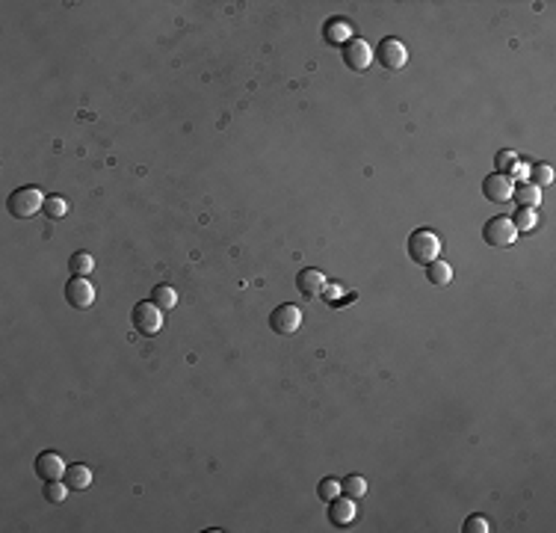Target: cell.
Masks as SVG:
<instances>
[{
	"label": "cell",
	"mask_w": 556,
	"mask_h": 533,
	"mask_svg": "<svg viewBox=\"0 0 556 533\" xmlns=\"http://www.w3.org/2000/svg\"><path fill=\"white\" fill-rule=\"evenodd\" d=\"M45 202H47V196L39 190V187H21V190H15L9 196L6 207L15 220H33L36 213L45 211Z\"/></svg>",
	"instance_id": "6da1fadb"
},
{
	"label": "cell",
	"mask_w": 556,
	"mask_h": 533,
	"mask_svg": "<svg viewBox=\"0 0 556 533\" xmlns=\"http://www.w3.org/2000/svg\"><path fill=\"white\" fill-rule=\"evenodd\" d=\"M438 255H441V240H438V234H435V231L417 229V231L409 237V258H411L414 264L426 266V264L438 261Z\"/></svg>",
	"instance_id": "7a4b0ae2"
},
{
	"label": "cell",
	"mask_w": 556,
	"mask_h": 533,
	"mask_svg": "<svg viewBox=\"0 0 556 533\" xmlns=\"http://www.w3.org/2000/svg\"><path fill=\"white\" fill-rule=\"evenodd\" d=\"M482 240L489 246H498V249H509L518 243V229L512 225L509 216H491L482 229Z\"/></svg>",
	"instance_id": "3957f363"
},
{
	"label": "cell",
	"mask_w": 556,
	"mask_h": 533,
	"mask_svg": "<svg viewBox=\"0 0 556 533\" xmlns=\"http://www.w3.org/2000/svg\"><path fill=\"white\" fill-rule=\"evenodd\" d=\"M133 326L139 335H145V338H151L163 329V309L154 302H136L133 309Z\"/></svg>",
	"instance_id": "277c9868"
},
{
	"label": "cell",
	"mask_w": 556,
	"mask_h": 533,
	"mask_svg": "<svg viewBox=\"0 0 556 533\" xmlns=\"http://www.w3.org/2000/svg\"><path fill=\"white\" fill-rule=\"evenodd\" d=\"M376 59L388 68V72H400V68H405V63H409V48H405L400 39H382L379 48H376Z\"/></svg>",
	"instance_id": "5b68a950"
},
{
	"label": "cell",
	"mask_w": 556,
	"mask_h": 533,
	"mask_svg": "<svg viewBox=\"0 0 556 533\" xmlns=\"http://www.w3.org/2000/svg\"><path fill=\"white\" fill-rule=\"evenodd\" d=\"M302 326V309L299 305H278L270 314V329L278 335H293Z\"/></svg>",
	"instance_id": "8992f818"
},
{
	"label": "cell",
	"mask_w": 556,
	"mask_h": 533,
	"mask_svg": "<svg viewBox=\"0 0 556 533\" xmlns=\"http://www.w3.org/2000/svg\"><path fill=\"white\" fill-rule=\"evenodd\" d=\"M373 48L364 42V39H350L343 45V63L352 68V72H367L373 65Z\"/></svg>",
	"instance_id": "52a82bcc"
},
{
	"label": "cell",
	"mask_w": 556,
	"mask_h": 533,
	"mask_svg": "<svg viewBox=\"0 0 556 533\" xmlns=\"http://www.w3.org/2000/svg\"><path fill=\"white\" fill-rule=\"evenodd\" d=\"M65 300H68V305H72V309L86 311L89 305L95 302V288H92V282L83 279V275H74V279L65 284Z\"/></svg>",
	"instance_id": "ba28073f"
},
{
	"label": "cell",
	"mask_w": 556,
	"mask_h": 533,
	"mask_svg": "<svg viewBox=\"0 0 556 533\" xmlns=\"http://www.w3.org/2000/svg\"><path fill=\"white\" fill-rule=\"evenodd\" d=\"M482 193H485V199H489V202L503 205V202H509L512 196H515V181H512L509 175L494 172V175H489L482 181Z\"/></svg>",
	"instance_id": "9c48e42d"
},
{
	"label": "cell",
	"mask_w": 556,
	"mask_h": 533,
	"mask_svg": "<svg viewBox=\"0 0 556 533\" xmlns=\"http://www.w3.org/2000/svg\"><path fill=\"white\" fill-rule=\"evenodd\" d=\"M65 459L59 457V453H54V450H45V453H39L36 457V474L42 477L45 483L47 480H63L65 477Z\"/></svg>",
	"instance_id": "30bf717a"
},
{
	"label": "cell",
	"mask_w": 556,
	"mask_h": 533,
	"mask_svg": "<svg viewBox=\"0 0 556 533\" xmlns=\"http://www.w3.org/2000/svg\"><path fill=\"white\" fill-rule=\"evenodd\" d=\"M355 516H359V507H355L352 498H341L337 495L334 501H329V521L334 527H350Z\"/></svg>",
	"instance_id": "8fae6325"
},
{
	"label": "cell",
	"mask_w": 556,
	"mask_h": 533,
	"mask_svg": "<svg viewBox=\"0 0 556 533\" xmlns=\"http://www.w3.org/2000/svg\"><path fill=\"white\" fill-rule=\"evenodd\" d=\"M296 288H299V293H305L308 300H317V296L325 293V288H329V279H325V273H320V270H302L296 275Z\"/></svg>",
	"instance_id": "7c38bea8"
},
{
	"label": "cell",
	"mask_w": 556,
	"mask_h": 533,
	"mask_svg": "<svg viewBox=\"0 0 556 533\" xmlns=\"http://www.w3.org/2000/svg\"><path fill=\"white\" fill-rule=\"evenodd\" d=\"M65 483L72 492H83L92 486V468L89 466H68L65 468Z\"/></svg>",
	"instance_id": "4fadbf2b"
},
{
	"label": "cell",
	"mask_w": 556,
	"mask_h": 533,
	"mask_svg": "<svg viewBox=\"0 0 556 533\" xmlns=\"http://www.w3.org/2000/svg\"><path fill=\"white\" fill-rule=\"evenodd\" d=\"M426 279H429V284H435V288H447V284L453 282V266L447 261L426 264Z\"/></svg>",
	"instance_id": "5bb4252c"
},
{
	"label": "cell",
	"mask_w": 556,
	"mask_h": 533,
	"mask_svg": "<svg viewBox=\"0 0 556 533\" xmlns=\"http://www.w3.org/2000/svg\"><path fill=\"white\" fill-rule=\"evenodd\" d=\"M512 199L518 202L521 207H539V205H542V187L524 181V184L515 187V196H512Z\"/></svg>",
	"instance_id": "9a60e30c"
},
{
	"label": "cell",
	"mask_w": 556,
	"mask_h": 533,
	"mask_svg": "<svg viewBox=\"0 0 556 533\" xmlns=\"http://www.w3.org/2000/svg\"><path fill=\"white\" fill-rule=\"evenodd\" d=\"M352 33H355L352 24L350 21H341V18H334V21L325 24V39L334 42V45H346L352 39Z\"/></svg>",
	"instance_id": "2e32d148"
},
{
	"label": "cell",
	"mask_w": 556,
	"mask_h": 533,
	"mask_svg": "<svg viewBox=\"0 0 556 533\" xmlns=\"http://www.w3.org/2000/svg\"><path fill=\"white\" fill-rule=\"evenodd\" d=\"M151 302L160 305L163 311H172L178 305V291L172 288V284H157V288L151 291Z\"/></svg>",
	"instance_id": "e0dca14e"
},
{
	"label": "cell",
	"mask_w": 556,
	"mask_h": 533,
	"mask_svg": "<svg viewBox=\"0 0 556 533\" xmlns=\"http://www.w3.org/2000/svg\"><path fill=\"white\" fill-rule=\"evenodd\" d=\"M68 270H72V275H83V279H89V273L95 270V258L89 252H74L72 258H68Z\"/></svg>",
	"instance_id": "ac0fdd59"
},
{
	"label": "cell",
	"mask_w": 556,
	"mask_h": 533,
	"mask_svg": "<svg viewBox=\"0 0 556 533\" xmlns=\"http://www.w3.org/2000/svg\"><path fill=\"white\" fill-rule=\"evenodd\" d=\"M341 492L346 498H352V501H359V498H364L367 495V480L361 477V474H350L346 480H341Z\"/></svg>",
	"instance_id": "d6986e66"
},
{
	"label": "cell",
	"mask_w": 556,
	"mask_h": 533,
	"mask_svg": "<svg viewBox=\"0 0 556 533\" xmlns=\"http://www.w3.org/2000/svg\"><path fill=\"white\" fill-rule=\"evenodd\" d=\"M509 220L521 234V231H533L535 225H539V213H535V207H521V211L515 216H509Z\"/></svg>",
	"instance_id": "ffe728a7"
},
{
	"label": "cell",
	"mask_w": 556,
	"mask_h": 533,
	"mask_svg": "<svg viewBox=\"0 0 556 533\" xmlns=\"http://www.w3.org/2000/svg\"><path fill=\"white\" fill-rule=\"evenodd\" d=\"M68 483L65 480H47L45 483V498H47V503H65V498H68Z\"/></svg>",
	"instance_id": "44dd1931"
},
{
	"label": "cell",
	"mask_w": 556,
	"mask_h": 533,
	"mask_svg": "<svg viewBox=\"0 0 556 533\" xmlns=\"http://www.w3.org/2000/svg\"><path fill=\"white\" fill-rule=\"evenodd\" d=\"M68 207H72V205H68L65 199H63V196H47V202H45V216H47V220H65V213H68Z\"/></svg>",
	"instance_id": "7402d4cb"
},
{
	"label": "cell",
	"mask_w": 556,
	"mask_h": 533,
	"mask_svg": "<svg viewBox=\"0 0 556 533\" xmlns=\"http://www.w3.org/2000/svg\"><path fill=\"white\" fill-rule=\"evenodd\" d=\"M527 181L535 184V187L553 184V166H550V163H535V166H530V178H527Z\"/></svg>",
	"instance_id": "603a6c76"
},
{
	"label": "cell",
	"mask_w": 556,
	"mask_h": 533,
	"mask_svg": "<svg viewBox=\"0 0 556 533\" xmlns=\"http://www.w3.org/2000/svg\"><path fill=\"white\" fill-rule=\"evenodd\" d=\"M317 495H320L325 503L334 501L337 495H341V480H334V477H325V480H320V486H317Z\"/></svg>",
	"instance_id": "cb8c5ba5"
},
{
	"label": "cell",
	"mask_w": 556,
	"mask_h": 533,
	"mask_svg": "<svg viewBox=\"0 0 556 533\" xmlns=\"http://www.w3.org/2000/svg\"><path fill=\"white\" fill-rule=\"evenodd\" d=\"M515 163H518V154H515L512 148H506V151H498V157H494V166H498V172H500V175L509 172Z\"/></svg>",
	"instance_id": "d4e9b609"
},
{
	"label": "cell",
	"mask_w": 556,
	"mask_h": 533,
	"mask_svg": "<svg viewBox=\"0 0 556 533\" xmlns=\"http://www.w3.org/2000/svg\"><path fill=\"white\" fill-rule=\"evenodd\" d=\"M489 530H491V525H489V519H482V516H471L464 521V533H489Z\"/></svg>",
	"instance_id": "484cf974"
},
{
	"label": "cell",
	"mask_w": 556,
	"mask_h": 533,
	"mask_svg": "<svg viewBox=\"0 0 556 533\" xmlns=\"http://www.w3.org/2000/svg\"><path fill=\"white\" fill-rule=\"evenodd\" d=\"M509 178H512V181H521V184H524V181H527V178H530V166L518 160V163H515L512 169H509Z\"/></svg>",
	"instance_id": "4316f807"
}]
</instances>
